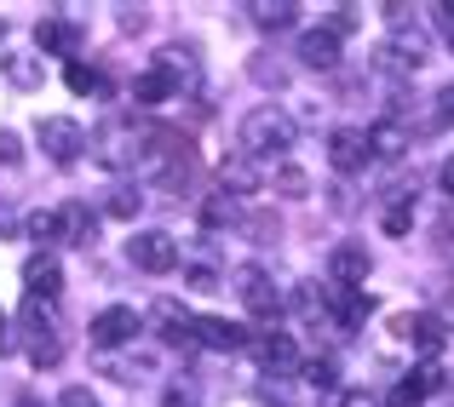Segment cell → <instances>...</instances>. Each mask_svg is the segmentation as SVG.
Wrapping results in <instances>:
<instances>
[{
    "instance_id": "cell-1",
    "label": "cell",
    "mask_w": 454,
    "mask_h": 407,
    "mask_svg": "<svg viewBox=\"0 0 454 407\" xmlns=\"http://www.w3.org/2000/svg\"><path fill=\"white\" fill-rule=\"evenodd\" d=\"M294 138H300V127H294V115L282 110V104H259V110L242 115V127H236V143H242L247 161H270V155H288Z\"/></svg>"
},
{
    "instance_id": "cell-2",
    "label": "cell",
    "mask_w": 454,
    "mask_h": 407,
    "mask_svg": "<svg viewBox=\"0 0 454 407\" xmlns=\"http://www.w3.org/2000/svg\"><path fill=\"white\" fill-rule=\"evenodd\" d=\"M127 258H133L138 270H150V275H167L178 265V235L173 230H138L133 242H127Z\"/></svg>"
},
{
    "instance_id": "cell-3",
    "label": "cell",
    "mask_w": 454,
    "mask_h": 407,
    "mask_svg": "<svg viewBox=\"0 0 454 407\" xmlns=\"http://www.w3.org/2000/svg\"><path fill=\"white\" fill-rule=\"evenodd\" d=\"M368 247L363 242H340L328 253V281H333V293H363V281H368Z\"/></svg>"
},
{
    "instance_id": "cell-4",
    "label": "cell",
    "mask_w": 454,
    "mask_h": 407,
    "mask_svg": "<svg viewBox=\"0 0 454 407\" xmlns=\"http://www.w3.org/2000/svg\"><path fill=\"white\" fill-rule=\"evenodd\" d=\"M236 293H242V304L254 310L259 321H277V310H282V293H277V281H270L259 265H247V270H236Z\"/></svg>"
},
{
    "instance_id": "cell-5",
    "label": "cell",
    "mask_w": 454,
    "mask_h": 407,
    "mask_svg": "<svg viewBox=\"0 0 454 407\" xmlns=\"http://www.w3.org/2000/svg\"><path fill=\"white\" fill-rule=\"evenodd\" d=\"M41 143H46V155H52L58 166H69V161H81V143H87V133H81L69 115H46V121H41Z\"/></svg>"
},
{
    "instance_id": "cell-6",
    "label": "cell",
    "mask_w": 454,
    "mask_h": 407,
    "mask_svg": "<svg viewBox=\"0 0 454 407\" xmlns=\"http://www.w3.org/2000/svg\"><path fill=\"white\" fill-rule=\"evenodd\" d=\"M133 333H138V310H127V304H110V310L92 316V344H98V350H115V344H127Z\"/></svg>"
},
{
    "instance_id": "cell-7",
    "label": "cell",
    "mask_w": 454,
    "mask_h": 407,
    "mask_svg": "<svg viewBox=\"0 0 454 407\" xmlns=\"http://www.w3.org/2000/svg\"><path fill=\"white\" fill-rule=\"evenodd\" d=\"M254 356H259V367H265V373H294V367H300V344H294L288 333H259V339H254Z\"/></svg>"
},
{
    "instance_id": "cell-8",
    "label": "cell",
    "mask_w": 454,
    "mask_h": 407,
    "mask_svg": "<svg viewBox=\"0 0 454 407\" xmlns=\"http://www.w3.org/2000/svg\"><path fill=\"white\" fill-rule=\"evenodd\" d=\"M219 184H224V196H259V189H265V173H259V161H247V155L236 150V155H224Z\"/></svg>"
},
{
    "instance_id": "cell-9",
    "label": "cell",
    "mask_w": 454,
    "mask_h": 407,
    "mask_svg": "<svg viewBox=\"0 0 454 407\" xmlns=\"http://www.w3.org/2000/svg\"><path fill=\"white\" fill-rule=\"evenodd\" d=\"M190 339H196L201 350H242L247 333H242V327H231L224 316H196V321H190Z\"/></svg>"
},
{
    "instance_id": "cell-10",
    "label": "cell",
    "mask_w": 454,
    "mask_h": 407,
    "mask_svg": "<svg viewBox=\"0 0 454 407\" xmlns=\"http://www.w3.org/2000/svg\"><path fill=\"white\" fill-rule=\"evenodd\" d=\"M397 333L414 344V350H426V356H437L449 344V327L437 316H426V310H420V316H397Z\"/></svg>"
},
{
    "instance_id": "cell-11",
    "label": "cell",
    "mask_w": 454,
    "mask_h": 407,
    "mask_svg": "<svg viewBox=\"0 0 454 407\" xmlns=\"http://www.w3.org/2000/svg\"><path fill=\"white\" fill-rule=\"evenodd\" d=\"M300 64L305 69H340V35L333 29H305L300 35Z\"/></svg>"
},
{
    "instance_id": "cell-12",
    "label": "cell",
    "mask_w": 454,
    "mask_h": 407,
    "mask_svg": "<svg viewBox=\"0 0 454 407\" xmlns=\"http://www.w3.org/2000/svg\"><path fill=\"white\" fill-rule=\"evenodd\" d=\"M23 287H29V298H58V287H64V265H58L52 253H35L29 265H23Z\"/></svg>"
},
{
    "instance_id": "cell-13",
    "label": "cell",
    "mask_w": 454,
    "mask_h": 407,
    "mask_svg": "<svg viewBox=\"0 0 454 407\" xmlns=\"http://www.w3.org/2000/svg\"><path fill=\"white\" fill-rule=\"evenodd\" d=\"M92 230H98V219H92L87 201H69V207H58V242L87 247V242H92Z\"/></svg>"
},
{
    "instance_id": "cell-14",
    "label": "cell",
    "mask_w": 454,
    "mask_h": 407,
    "mask_svg": "<svg viewBox=\"0 0 454 407\" xmlns=\"http://www.w3.org/2000/svg\"><path fill=\"white\" fill-rule=\"evenodd\" d=\"M328 161L340 166V173H356V166H368V133H351V127H340V133L328 138Z\"/></svg>"
},
{
    "instance_id": "cell-15",
    "label": "cell",
    "mask_w": 454,
    "mask_h": 407,
    "mask_svg": "<svg viewBox=\"0 0 454 407\" xmlns=\"http://www.w3.org/2000/svg\"><path fill=\"white\" fill-rule=\"evenodd\" d=\"M0 75L12 81L18 92H29V87H41V52H0Z\"/></svg>"
},
{
    "instance_id": "cell-16",
    "label": "cell",
    "mask_w": 454,
    "mask_h": 407,
    "mask_svg": "<svg viewBox=\"0 0 454 407\" xmlns=\"http://www.w3.org/2000/svg\"><path fill=\"white\" fill-rule=\"evenodd\" d=\"M35 46H41V52H75L81 29L64 23V18H41V23H35Z\"/></svg>"
},
{
    "instance_id": "cell-17",
    "label": "cell",
    "mask_w": 454,
    "mask_h": 407,
    "mask_svg": "<svg viewBox=\"0 0 454 407\" xmlns=\"http://www.w3.org/2000/svg\"><path fill=\"white\" fill-rule=\"evenodd\" d=\"M368 316H374V298L368 293H333V321H340L345 333H356Z\"/></svg>"
},
{
    "instance_id": "cell-18",
    "label": "cell",
    "mask_w": 454,
    "mask_h": 407,
    "mask_svg": "<svg viewBox=\"0 0 454 407\" xmlns=\"http://www.w3.org/2000/svg\"><path fill=\"white\" fill-rule=\"evenodd\" d=\"M426 390H443V367H420V379H403L391 390V407H420Z\"/></svg>"
},
{
    "instance_id": "cell-19",
    "label": "cell",
    "mask_w": 454,
    "mask_h": 407,
    "mask_svg": "<svg viewBox=\"0 0 454 407\" xmlns=\"http://www.w3.org/2000/svg\"><path fill=\"white\" fill-rule=\"evenodd\" d=\"M409 143H414V138H409V133H403V127H397V121H380V127H374V133H368V155H380V161H397V155H403V150H409Z\"/></svg>"
},
{
    "instance_id": "cell-20",
    "label": "cell",
    "mask_w": 454,
    "mask_h": 407,
    "mask_svg": "<svg viewBox=\"0 0 454 407\" xmlns=\"http://www.w3.org/2000/svg\"><path fill=\"white\" fill-rule=\"evenodd\" d=\"M167 98H178V87L161 69H145V75L133 81V104H145V110H155V104H167Z\"/></svg>"
},
{
    "instance_id": "cell-21",
    "label": "cell",
    "mask_w": 454,
    "mask_h": 407,
    "mask_svg": "<svg viewBox=\"0 0 454 407\" xmlns=\"http://www.w3.org/2000/svg\"><path fill=\"white\" fill-rule=\"evenodd\" d=\"M64 87L81 92V98H104V92H110V81H104L92 64H69V69H64Z\"/></svg>"
},
{
    "instance_id": "cell-22",
    "label": "cell",
    "mask_w": 454,
    "mask_h": 407,
    "mask_svg": "<svg viewBox=\"0 0 454 407\" xmlns=\"http://www.w3.org/2000/svg\"><path fill=\"white\" fill-rule=\"evenodd\" d=\"M294 18H300V12H294L288 0H259V6H254L259 29H294Z\"/></svg>"
},
{
    "instance_id": "cell-23",
    "label": "cell",
    "mask_w": 454,
    "mask_h": 407,
    "mask_svg": "<svg viewBox=\"0 0 454 407\" xmlns=\"http://www.w3.org/2000/svg\"><path fill=\"white\" fill-rule=\"evenodd\" d=\"M150 316L161 321V333H167V339H190V316H184V310L173 304V298H161V304H155Z\"/></svg>"
},
{
    "instance_id": "cell-24",
    "label": "cell",
    "mask_w": 454,
    "mask_h": 407,
    "mask_svg": "<svg viewBox=\"0 0 454 407\" xmlns=\"http://www.w3.org/2000/svg\"><path fill=\"white\" fill-rule=\"evenodd\" d=\"M58 356H64V339H58L52 327H46V333H29V362L35 367H52Z\"/></svg>"
},
{
    "instance_id": "cell-25",
    "label": "cell",
    "mask_w": 454,
    "mask_h": 407,
    "mask_svg": "<svg viewBox=\"0 0 454 407\" xmlns=\"http://www.w3.org/2000/svg\"><path fill=\"white\" fill-rule=\"evenodd\" d=\"M277 196H288V201H305V196H310V178L300 173V166H288V161H282V166H277Z\"/></svg>"
},
{
    "instance_id": "cell-26",
    "label": "cell",
    "mask_w": 454,
    "mask_h": 407,
    "mask_svg": "<svg viewBox=\"0 0 454 407\" xmlns=\"http://www.w3.org/2000/svg\"><path fill=\"white\" fill-rule=\"evenodd\" d=\"M23 230H29L35 242H58V212H29V219H23Z\"/></svg>"
},
{
    "instance_id": "cell-27",
    "label": "cell",
    "mask_w": 454,
    "mask_h": 407,
    "mask_svg": "<svg viewBox=\"0 0 454 407\" xmlns=\"http://www.w3.org/2000/svg\"><path fill=\"white\" fill-rule=\"evenodd\" d=\"M138 201H145V196H138L133 184H121V189L110 196V212H115V219H138Z\"/></svg>"
},
{
    "instance_id": "cell-28",
    "label": "cell",
    "mask_w": 454,
    "mask_h": 407,
    "mask_svg": "<svg viewBox=\"0 0 454 407\" xmlns=\"http://www.w3.org/2000/svg\"><path fill=\"white\" fill-rule=\"evenodd\" d=\"M409 230H414V207H409V201L386 207V235H409Z\"/></svg>"
},
{
    "instance_id": "cell-29",
    "label": "cell",
    "mask_w": 454,
    "mask_h": 407,
    "mask_svg": "<svg viewBox=\"0 0 454 407\" xmlns=\"http://www.w3.org/2000/svg\"><path fill=\"white\" fill-rule=\"evenodd\" d=\"M333 373H340L333 362H305V379H310V385H322L328 396H333Z\"/></svg>"
},
{
    "instance_id": "cell-30",
    "label": "cell",
    "mask_w": 454,
    "mask_h": 407,
    "mask_svg": "<svg viewBox=\"0 0 454 407\" xmlns=\"http://www.w3.org/2000/svg\"><path fill=\"white\" fill-rule=\"evenodd\" d=\"M328 407H374V396H368V390H333Z\"/></svg>"
},
{
    "instance_id": "cell-31",
    "label": "cell",
    "mask_w": 454,
    "mask_h": 407,
    "mask_svg": "<svg viewBox=\"0 0 454 407\" xmlns=\"http://www.w3.org/2000/svg\"><path fill=\"white\" fill-rule=\"evenodd\" d=\"M58 407H98V396H92L87 385H69L64 396H58Z\"/></svg>"
},
{
    "instance_id": "cell-32",
    "label": "cell",
    "mask_w": 454,
    "mask_h": 407,
    "mask_svg": "<svg viewBox=\"0 0 454 407\" xmlns=\"http://www.w3.org/2000/svg\"><path fill=\"white\" fill-rule=\"evenodd\" d=\"M254 75L265 81V87H282V81H288V69H282V64H270V58H259V64H254Z\"/></svg>"
},
{
    "instance_id": "cell-33",
    "label": "cell",
    "mask_w": 454,
    "mask_h": 407,
    "mask_svg": "<svg viewBox=\"0 0 454 407\" xmlns=\"http://www.w3.org/2000/svg\"><path fill=\"white\" fill-rule=\"evenodd\" d=\"M23 161V143H18V133H0V166H18Z\"/></svg>"
},
{
    "instance_id": "cell-34",
    "label": "cell",
    "mask_w": 454,
    "mask_h": 407,
    "mask_svg": "<svg viewBox=\"0 0 454 407\" xmlns=\"http://www.w3.org/2000/svg\"><path fill=\"white\" fill-rule=\"evenodd\" d=\"M437 121H443V127H454V81H449L443 92H437Z\"/></svg>"
},
{
    "instance_id": "cell-35",
    "label": "cell",
    "mask_w": 454,
    "mask_h": 407,
    "mask_svg": "<svg viewBox=\"0 0 454 407\" xmlns=\"http://www.w3.org/2000/svg\"><path fill=\"white\" fill-rule=\"evenodd\" d=\"M190 287H196V293H213V287H219V275H213L207 265H196V270H190Z\"/></svg>"
},
{
    "instance_id": "cell-36",
    "label": "cell",
    "mask_w": 454,
    "mask_h": 407,
    "mask_svg": "<svg viewBox=\"0 0 454 407\" xmlns=\"http://www.w3.org/2000/svg\"><path fill=\"white\" fill-rule=\"evenodd\" d=\"M328 29H333V35H351V29H356V12H351V6H345V12H333V23H328Z\"/></svg>"
},
{
    "instance_id": "cell-37",
    "label": "cell",
    "mask_w": 454,
    "mask_h": 407,
    "mask_svg": "<svg viewBox=\"0 0 454 407\" xmlns=\"http://www.w3.org/2000/svg\"><path fill=\"white\" fill-rule=\"evenodd\" d=\"M167 407H196V390H178L173 385V390H167Z\"/></svg>"
},
{
    "instance_id": "cell-38",
    "label": "cell",
    "mask_w": 454,
    "mask_h": 407,
    "mask_svg": "<svg viewBox=\"0 0 454 407\" xmlns=\"http://www.w3.org/2000/svg\"><path fill=\"white\" fill-rule=\"evenodd\" d=\"M437 184H443L449 196H454V155H449V161H443V173H437Z\"/></svg>"
},
{
    "instance_id": "cell-39",
    "label": "cell",
    "mask_w": 454,
    "mask_h": 407,
    "mask_svg": "<svg viewBox=\"0 0 454 407\" xmlns=\"http://www.w3.org/2000/svg\"><path fill=\"white\" fill-rule=\"evenodd\" d=\"M0 41H6V23H0Z\"/></svg>"
},
{
    "instance_id": "cell-40",
    "label": "cell",
    "mask_w": 454,
    "mask_h": 407,
    "mask_svg": "<svg viewBox=\"0 0 454 407\" xmlns=\"http://www.w3.org/2000/svg\"><path fill=\"white\" fill-rule=\"evenodd\" d=\"M0 224H6V207H0Z\"/></svg>"
},
{
    "instance_id": "cell-41",
    "label": "cell",
    "mask_w": 454,
    "mask_h": 407,
    "mask_svg": "<svg viewBox=\"0 0 454 407\" xmlns=\"http://www.w3.org/2000/svg\"><path fill=\"white\" fill-rule=\"evenodd\" d=\"M0 327H6V316H0Z\"/></svg>"
},
{
    "instance_id": "cell-42",
    "label": "cell",
    "mask_w": 454,
    "mask_h": 407,
    "mask_svg": "<svg viewBox=\"0 0 454 407\" xmlns=\"http://www.w3.org/2000/svg\"><path fill=\"white\" fill-rule=\"evenodd\" d=\"M23 407H29V402H23Z\"/></svg>"
}]
</instances>
